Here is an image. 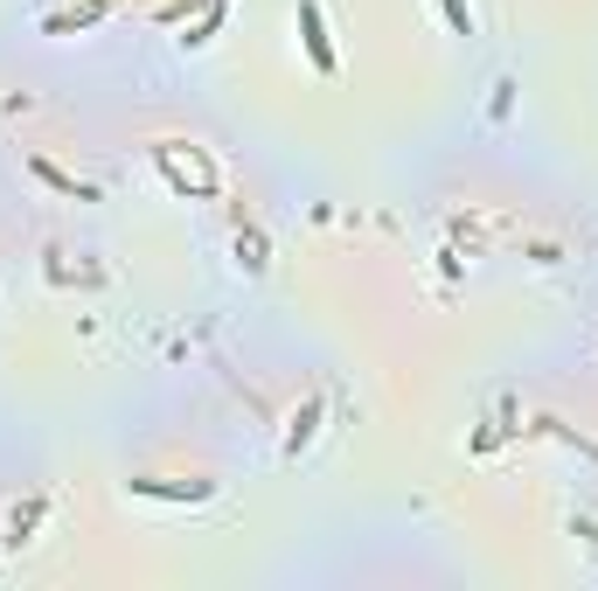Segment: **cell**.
Segmentation results:
<instances>
[{
  "mask_svg": "<svg viewBox=\"0 0 598 591\" xmlns=\"http://www.w3.org/2000/svg\"><path fill=\"white\" fill-rule=\"evenodd\" d=\"M508 112H515V77H501V84H494V98H487V119H494V125H501Z\"/></svg>",
  "mask_w": 598,
  "mask_h": 591,
  "instance_id": "12",
  "label": "cell"
},
{
  "mask_svg": "<svg viewBox=\"0 0 598 591\" xmlns=\"http://www.w3.org/2000/svg\"><path fill=\"white\" fill-rule=\"evenodd\" d=\"M321 418H327V397H306V404L293 410V431H285V446H278V452H285V459H300L306 446L321 439Z\"/></svg>",
  "mask_w": 598,
  "mask_h": 591,
  "instance_id": "7",
  "label": "cell"
},
{
  "mask_svg": "<svg viewBox=\"0 0 598 591\" xmlns=\"http://www.w3.org/2000/svg\"><path fill=\"white\" fill-rule=\"evenodd\" d=\"M237 258H244V272H265V265H272L265 230H257V223H244V230H237Z\"/></svg>",
  "mask_w": 598,
  "mask_h": 591,
  "instance_id": "9",
  "label": "cell"
},
{
  "mask_svg": "<svg viewBox=\"0 0 598 591\" xmlns=\"http://www.w3.org/2000/svg\"><path fill=\"white\" fill-rule=\"evenodd\" d=\"M105 14H112V0H77V8L42 14V35H77V29H98Z\"/></svg>",
  "mask_w": 598,
  "mask_h": 591,
  "instance_id": "5",
  "label": "cell"
},
{
  "mask_svg": "<svg viewBox=\"0 0 598 591\" xmlns=\"http://www.w3.org/2000/svg\"><path fill=\"white\" fill-rule=\"evenodd\" d=\"M153 167H161V182L174 195H189V202H216L223 195V167H216V153L210 146H195V140H153Z\"/></svg>",
  "mask_w": 598,
  "mask_h": 591,
  "instance_id": "1",
  "label": "cell"
},
{
  "mask_svg": "<svg viewBox=\"0 0 598 591\" xmlns=\"http://www.w3.org/2000/svg\"><path fill=\"white\" fill-rule=\"evenodd\" d=\"M438 14H446L453 35H474V8H466V0H438Z\"/></svg>",
  "mask_w": 598,
  "mask_h": 591,
  "instance_id": "11",
  "label": "cell"
},
{
  "mask_svg": "<svg viewBox=\"0 0 598 591\" xmlns=\"http://www.w3.org/2000/svg\"><path fill=\"white\" fill-rule=\"evenodd\" d=\"M202 8H210V0H168L153 21H161V29H189V14H202Z\"/></svg>",
  "mask_w": 598,
  "mask_h": 591,
  "instance_id": "10",
  "label": "cell"
},
{
  "mask_svg": "<svg viewBox=\"0 0 598 591\" xmlns=\"http://www.w3.org/2000/svg\"><path fill=\"white\" fill-rule=\"evenodd\" d=\"M300 42H306V63H314L321 77L342 70V57H334V42H327V14H321V0H300Z\"/></svg>",
  "mask_w": 598,
  "mask_h": 591,
  "instance_id": "3",
  "label": "cell"
},
{
  "mask_svg": "<svg viewBox=\"0 0 598 591\" xmlns=\"http://www.w3.org/2000/svg\"><path fill=\"white\" fill-rule=\"evenodd\" d=\"M42 522H49V495H29V501H14V508H8V522H0V543H8V550H29Z\"/></svg>",
  "mask_w": 598,
  "mask_h": 591,
  "instance_id": "4",
  "label": "cell"
},
{
  "mask_svg": "<svg viewBox=\"0 0 598 591\" xmlns=\"http://www.w3.org/2000/svg\"><path fill=\"white\" fill-rule=\"evenodd\" d=\"M125 495H133V501H161V508H202V501H216V480H153V473H133V480H125Z\"/></svg>",
  "mask_w": 598,
  "mask_h": 591,
  "instance_id": "2",
  "label": "cell"
},
{
  "mask_svg": "<svg viewBox=\"0 0 598 591\" xmlns=\"http://www.w3.org/2000/svg\"><path fill=\"white\" fill-rule=\"evenodd\" d=\"M29 174H36L42 188H57V195H70V202H98V188H91V182H77L70 167H57V161H49V153H29Z\"/></svg>",
  "mask_w": 598,
  "mask_h": 591,
  "instance_id": "6",
  "label": "cell"
},
{
  "mask_svg": "<svg viewBox=\"0 0 598 591\" xmlns=\"http://www.w3.org/2000/svg\"><path fill=\"white\" fill-rule=\"evenodd\" d=\"M223 14H230V0H210V8H202V21H195L189 35H174V42L189 49V57H195V49H210V42L223 35Z\"/></svg>",
  "mask_w": 598,
  "mask_h": 591,
  "instance_id": "8",
  "label": "cell"
}]
</instances>
